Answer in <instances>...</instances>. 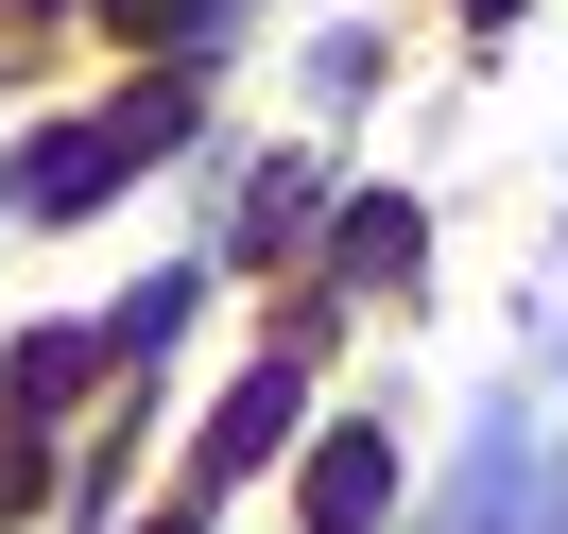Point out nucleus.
Listing matches in <instances>:
<instances>
[{
  "label": "nucleus",
  "instance_id": "8",
  "mask_svg": "<svg viewBox=\"0 0 568 534\" xmlns=\"http://www.w3.org/2000/svg\"><path fill=\"white\" fill-rule=\"evenodd\" d=\"M465 18H483V36H499V18H534V0H465Z\"/></svg>",
  "mask_w": 568,
  "mask_h": 534
},
{
  "label": "nucleus",
  "instance_id": "9",
  "mask_svg": "<svg viewBox=\"0 0 568 534\" xmlns=\"http://www.w3.org/2000/svg\"><path fill=\"white\" fill-rule=\"evenodd\" d=\"M18 18H52V0H0V36H18Z\"/></svg>",
  "mask_w": 568,
  "mask_h": 534
},
{
  "label": "nucleus",
  "instance_id": "2",
  "mask_svg": "<svg viewBox=\"0 0 568 534\" xmlns=\"http://www.w3.org/2000/svg\"><path fill=\"white\" fill-rule=\"evenodd\" d=\"M414 259H430V224H414V190H362V208L327 224V276H345V293H414Z\"/></svg>",
  "mask_w": 568,
  "mask_h": 534
},
{
  "label": "nucleus",
  "instance_id": "10",
  "mask_svg": "<svg viewBox=\"0 0 568 534\" xmlns=\"http://www.w3.org/2000/svg\"><path fill=\"white\" fill-rule=\"evenodd\" d=\"M173 534H207V517H173Z\"/></svg>",
  "mask_w": 568,
  "mask_h": 534
},
{
  "label": "nucleus",
  "instance_id": "3",
  "mask_svg": "<svg viewBox=\"0 0 568 534\" xmlns=\"http://www.w3.org/2000/svg\"><path fill=\"white\" fill-rule=\"evenodd\" d=\"M293 500H311V534H379L396 517V449H379V431H327Z\"/></svg>",
  "mask_w": 568,
  "mask_h": 534
},
{
  "label": "nucleus",
  "instance_id": "7",
  "mask_svg": "<svg viewBox=\"0 0 568 534\" xmlns=\"http://www.w3.org/2000/svg\"><path fill=\"white\" fill-rule=\"evenodd\" d=\"M87 18H104V36H173V52L224 36V0H87Z\"/></svg>",
  "mask_w": 568,
  "mask_h": 534
},
{
  "label": "nucleus",
  "instance_id": "5",
  "mask_svg": "<svg viewBox=\"0 0 568 534\" xmlns=\"http://www.w3.org/2000/svg\"><path fill=\"white\" fill-rule=\"evenodd\" d=\"M87 362H104L87 328H36V345L0 362V396H18V414H70V396H87Z\"/></svg>",
  "mask_w": 568,
  "mask_h": 534
},
{
  "label": "nucleus",
  "instance_id": "4",
  "mask_svg": "<svg viewBox=\"0 0 568 534\" xmlns=\"http://www.w3.org/2000/svg\"><path fill=\"white\" fill-rule=\"evenodd\" d=\"M276 449H293V362H258V380H242V396L207 414V449H190V483H242V465H276Z\"/></svg>",
  "mask_w": 568,
  "mask_h": 534
},
{
  "label": "nucleus",
  "instance_id": "1",
  "mask_svg": "<svg viewBox=\"0 0 568 534\" xmlns=\"http://www.w3.org/2000/svg\"><path fill=\"white\" fill-rule=\"evenodd\" d=\"M173 139H190V87H121L104 121H52V139L0 173V208H18V224H70V208H104L121 173H155Z\"/></svg>",
  "mask_w": 568,
  "mask_h": 534
},
{
  "label": "nucleus",
  "instance_id": "6",
  "mask_svg": "<svg viewBox=\"0 0 568 534\" xmlns=\"http://www.w3.org/2000/svg\"><path fill=\"white\" fill-rule=\"evenodd\" d=\"M173 328H190V276H139V293H121V328H104V362H155Z\"/></svg>",
  "mask_w": 568,
  "mask_h": 534
}]
</instances>
